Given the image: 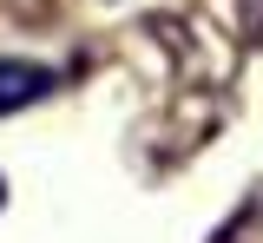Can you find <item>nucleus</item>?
Listing matches in <instances>:
<instances>
[{
  "label": "nucleus",
  "instance_id": "nucleus-1",
  "mask_svg": "<svg viewBox=\"0 0 263 243\" xmlns=\"http://www.w3.org/2000/svg\"><path fill=\"white\" fill-rule=\"evenodd\" d=\"M53 92V72L46 66H27V59H0V118L7 112H20V105L46 99Z\"/></svg>",
  "mask_w": 263,
  "mask_h": 243
},
{
  "label": "nucleus",
  "instance_id": "nucleus-2",
  "mask_svg": "<svg viewBox=\"0 0 263 243\" xmlns=\"http://www.w3.org/2000/svg\"><path fill=\"white\" fill-rule=\"evenodd\" d=\"M0 204H7V184H0Z\"/></svg>",
  "mask_w": 263,
  "mask_h": 243
}]
</instances>
